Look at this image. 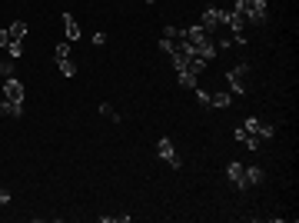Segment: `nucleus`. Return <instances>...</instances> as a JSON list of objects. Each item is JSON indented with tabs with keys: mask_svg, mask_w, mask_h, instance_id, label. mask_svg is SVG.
<instances>
[{
	"mask_svg": "<svg viewBox=\"0 0 299 223\" xmlns=\"http://www.w3.org/2000/svg\"><path fill=\"white\" fill-rule=\"evenodd\" d=\"M243 127L250 130L253 137H260V140H269V137H276V127H273V123H263L260 117H250V120L243 123Z\"/></svg>",
	"mask_w": 299,
	"mask_h": 223,
	"instance_id": "obj_5",
	"label": "nucleus"
},
{
	"mask_svg": "<svg viewBox=\"0 0 299 223\" xmlns=\"http://www.w3.org/2000/svg\"><path fill=\"white\" fill-rule=\"evenodd\" d=\"M130 220H133L130 213H120V216H107V213H103L100 216V223H130Z\"/></svg>",
	"mask_w": 299,
	"mask_h": 223,
	"instance_id": "obj_19",
	"label": "nucleus"
},
{
	"mask_svg": "<svg viewBox=\"0 0 299 223\" xmlns=\"http://www.w3.org/2000/svg\"><path fill=\"white\" fill-rule=\"evenodd\" d=\"M63 30H67V40H80V27H77V20H73V14H63Z\"/></svg>",
	"mask_w": 299,
	"mask_h": 223,
	"instance_id": "obj_10",
	"label": "nucleus"
},
{
	"mask_svg": "<svg viewBox=\"0 0 299 223\" xmlns=\"http://www.w3.org/2000/svg\"><path fill=\"white\" fill-rule=\"evenodd\" d=\"M246 73H250V64H236V67H229V70H226V80H229V94H233V97H243L246 94V87H243V77H246Z\"/></svg>",
	"mask_w": 299,
	"mask_h": 223,
	"instance_id": "obj_3",
	"label": "nucleus"
},
{
	"mask_svg": "<svg viewBox=\"0 0 299 223\" xmlns=\"http://www.w3.org/2000/svg\"><path fill=\"white\" fill-rule=\"evenodd\" d=\"M233 137H236V144L250 147V150H260V144H263L260 137H253V133H250V130H246V127H236V133H233Z\"/></svg>",
	"mask_w": 299,
	"mask_h": 223,
	"instance_id": "obj_9",
	"label": "nucleus"
},
{
	"mask_svg": "<svg viewBox=\"0 0 299 223\" xmlns=\"http://www.w3.org/2000/svg\"><path fill=\"white\" fill-rule=\"evenodd\" d=\"M157 153H160L163 160H170V167H180V160H176V150H173V140H166V137H163V140L157 144Z\"/></svg>",
	"mask_w": 299,
	"mask_h": 223,
	"instance_id": "obj_8",
	"label": "nucleus"
},
{
	"mask_svg": "<svg viewBox=\"0 0 299 223\" xmlns=\"http://www.w3.org/2000/svg\"><path fill=\"white\" fill-rule=\"evenodd\" d=\"M200 27H203V30H220L223 27V10L220 7H206L203 10V17H200Z\"/></svg>",
	"mask_w": 299,
	"mask_h": 223,
	"instance_id": "obj_6",
	"label": "nucleus"
},
{
	"mask_svg": "<svg viewBox=\"0 0 299 223\" xmlns=\"http://www.w3.org/2000/svg\"><path fill=\"white\" fill-rule=\"evenodd\" d=\"M263 176H266V173H263L260 167H246V170H243V180H246V187H256V184H263Z\"/></svg>",
	"mask_w": 299,
	"mask_h": 223,
	"instance_id": "obj_11",
	"label": "nucleus"
},
{
	"mask_svg": "<svg viewBox=\"0 0 299 223\" xmlns=\"http://www.w3.org/2000/svg\"><path fill=\"white\" fill-rule=\"evenodd\" d=\"M233 10H239V14L246 17V24H263L266 14H269L266 0H236V7H233Z\"/></svg>",
	"mask_w": 299,
	"mask_h": 223,
	"instance_id": "obj_2",
	"label": "nucleus"
},
{
	"mask_svg": "<svg viewBox=\"0 0 299 223\" xmlns=\"http://www.w3.org/2000/svg\"><path fill=\"white\" fill-rule=\"evenodd\" d=\"M20 50H24V40H10V47H7V54L14 57V60H17V57H20Z\"/></svg>",
	"mask_w": 299,
	"mask_h": 223,
	"instance_id": "obj_20",
	"label": "nucleus"
},
{
	"mask_svg": "<svg viewBox=\"0 0 299 223\" xmlns=\"http://www.w3.org/2000/svg\"><path fill=\"white\" fill-rule=\"evenodd\" d=\"M176 77H180V87H186V90H193V87H200V80L193 77V73H186V70H180L176 73Z\"/></svg>",
	"mask_w": 299,
	"mask_h": 223,
	"instance_id": "obj_16",
	"label": "nucleus"
},
{
	"mask_svg": "<svg viewBox=\"0 0 299 223\" xmlns=\"http://www.w3.org/2000/svg\"><path fill=\"white\" fill-rule=\"evenodd\" d=\"M4 100H10V104H20V107H24V83L17 80V73H10V77L4 80Z\"/></svg>",
	"mask_w": 299,
	"mask_h": 223,
	"instance_id": "obj_4",
	"label": "nucleus"
},
{
	"mask_svg": "<svg viewBox=\"0 0 299 223\" xmlns=\"http://www.w3.org/2000/svg\"><path fill=\"white\" fill-rule=\"evenodd\" d=\"M4 203H10V193L7 190H0V207H4Z\"/></svg>",
	"mask_w": 299,
	"mask_h": 223,
	"instance_id": "obj_23",
	"label": "nucleus"
},
{
	"mask_svg": "<svg viewBox=\"0 0 299 223\" xmlns=\"http://www.w3.org/2000/svg\"><path fill=\"white\" fill-rule=\"evenodd\" d=\"M143 4H153V0H143Z\"/></svg>",
	"mask_w": 299,
	"mask_h": 223,
	"instance_id": "obj_24",
	"label": "nucleus"
},
{
	"mask_svg": "<svg viewBox=\"0 0 299 223\" xmlns=\"http://www.w3.org/2000/svg\"><path fill=\"white\" fill-rule=\"evenodd\" d=\"M243 163H236V160H233V163H229L226 167V176H229V184L236 187V190H246V180H243Z\"/></svg>",
	"mask_w": 299,
	"mask_h": 223,
	"instance_id": "obj_7",
	"label": "nucleus"
},
{
	"mask_svg": "<svg viewBox=\"0 0 299 223\" xmlns=\"http://www.w3.org/2000/svg\"><path fill=\"white\" fill-rule=\"evenodd\" d=\"M67 57H70V40H67V43H57V47H54V60H67Z\"/></svg>",
	"mask_w": 299,
	"mask_h": 223,
	"instance_id": "obj_17",
	"label": "nucleus"
},
{
	"mask_svg": "<svg viewBox=\"0 0 299 223\" xmlns=\"http://www.w3.org/2000/svg\"><path fill=\"white\" fill-rule=\"evenodd\" d=\"M100 113H103V117H107V120H113V123H120V113L113 110L110 104H100Z\"/></svg>",
	"mask_w": 299,
	"mask_h": 223,
	"instance_id": "obj_18",
	"label": "nucleus"
},
{
	"mask_svg": "<svg viewBox=\"0 0 299 223\" xmlns=\"http://www.w3.org/2000/svg\"><path fill=\"white\" fill-rule=\"evenodd\" d=\"M7 47H10V33L0 30V50H7Z\"/></svg>",
	"mask_w": 299,
	"mask_h": 223,
	"instance_id": "obj_22",
	"label": "nucleus"
},
{
	"mask_svg": "<svg viewBox=\"0 0 299 223\" xmlns=\"http://www.w3.org/2000/svg\"><path fill=\"white\" fill-rule=\"evenodd\" d=\"M193 94H196V100H200L203 107H210V94H206L203 87H193Z\"/></svg>",
	"mask_w": 299,
	"mask_h": 223,
	"instance_id": "obj_21",
	"label": "nucleus"
},
{
	"mask_svg": "<svg viewBox=\"0 0 299 223\" xmlns=\"http://www.w3.org/2000/svg\"><path fill=\"white\" fill-rule=\"evenodd\" d=\"M24 107L20 104H10V100H0V117H20Z\"/></svg>",
	"mask_w": 299,
	"mask_h": 223,
	"instance_id": "obj_12",
	"label": "nucleus"
},
{
	"mask_svg": "<svg viewBox=\"0 0 299 223\" xmlns=\"http://www.w3.org/2000/svg\"><path fill=\"white\" fill-rule=\"evenodd\" d=\"M229 104H233V94H229V90H223V94H213V97H210V107H220V110H223V107H229Z\"/></svg>",
	"mask_w": 299,
	"mask_h": 223,
	"instance_id": "obj_13",
	"label": "nucleus"
},
{
	"mask_svg": "<svg viewBox=\"0 0 299 223\" xmlns=\"http://www.w3.org/2000/svg\"><path fill=\"white\" fill-rule=\"evenodd\" d=\"M183 37H186V43L196 50L203 60H213V57H216V43H213L210 30H203V27H183Z\"/></svg>",
	"mask_w": 299,
	"mask_h": 223,
	"instance_id": "obj_1",
	"label": "nucleus"
},
{
	"mask_svg": "<svg viewBox=\"0 0 299 223\" xmlns=\"http://www.w3.org/2000/svg\"><path fill=\"white\" fill-rule=\"evenodd\" d=\"M57 70H60L63 77H77V64H73L70 57H67V60H57Z\"/></svg>",
	"mask_w": 299,
	"mask_h": 223,
	"instance_id": "obj_15",
	"label": "nucleus"
},
{
	"mask_svg": "<svg viewBox=\"0 0 299 223\" xmlns=\"http://www.w3.org/2000/svg\"><path fill=\"white\" fill-rule=\"evenodd\" d=\"M7 33H10V40H24V33H27V24H24V20H14V24L7 27Z\"/></svg>",
	"mask_w": 299,
	"mask_h": 223,
	"instance_id": "obj_14",
	"label": "nucleus"
}]
</instances>
